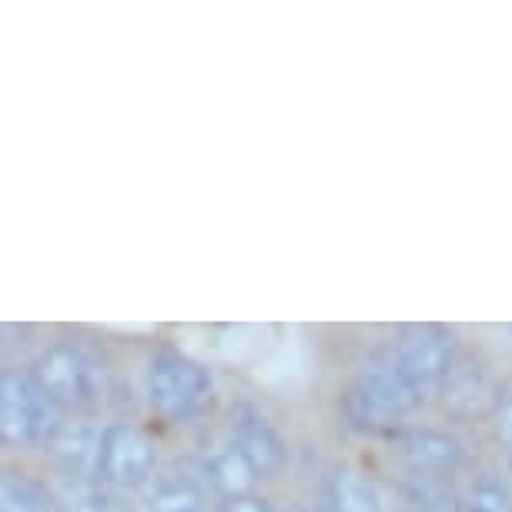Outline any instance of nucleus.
<instances>
[{"instance_id": "obj_1", "label": "nucleus", "mask_w": 512, "mask_h": 512, "mask_svg": "<svg viewBox=\"0 0 512 512\" xmlns=\"http://www.w3.org/2000/svg\"><path fill=\"white\" fill-rule=\"evenodd\" d=\"M31 375L57 409H88L104 392L98 359L74 342H57L37 355Z\"/></svg>"}, {"instance_id": "obj_2", "label": "nucleus", "mask_w": 512, "mask_h": 512, "mask_svg": "<svg viewBox=\"0 0 512 512\" xmlns=\"http://www.w3.org/2000/svg\"><path fill=\"white\" fill-rule=\"evenodd\" d=\"M57 425H61L57 405L47 399L34 375L7 369L0 379V436L7 446L27 449L41 446V442L47 446Z\"/></svg>"}, {"instance_id": "obj_3", "label": "nucleus", "mask_w": 512, "mask_h": 512, "mask_svg": "<svg viewBox=\"0 0 512 512\" xmlns=\"http://www.w3.org/2000/svg\"><path fill=\"white\" fill-rule=\"evenodd\" d=\"M211 375L205 365L181 352H158L148 369V399L151 409L168 422L191 419L208 402Z\"/></svg>"}, {"instance_id": "obj_4", "label": "nucleus", "mask_w": 512, "mask_h": 512, "mask_svg": "<svg viewBox=\"0 0 512 512\" xmlns=\"http://www.w3.org/2000/svg\"><path fill=\"white\" fill-rule=\"evenodd\" d=\"M395 359H399L402 372L409 375L415 392L422 399L442 392L452 372V338L446 328L432 322L402 325L399 342H395Z\"/></svg>"}, {"instance_id": "obj_5", "label": "nucleus", "mask_w": 512, "mask_h": 512, "mask_svg": "<svg viewBox=\"0 0 512 512\" xmlns=\"http://www.w3.org/2000/svg\"><path fill=\"white\" fill-rule=\"evenodd\" d=\"M154 469V442L144 429L128 422H114L104 429L101 482L108 486H144Z\"/></svg>"}, {"instance_id": "obj_6", "label": "nucleus", "mask_w": 512, "mask_h": 512, "mask_svg": "<svg viewBox=\"0 0 512 512\" xmlns=\"http://www.w3.org/2000/svg\"><path fill=\"white\" fill-rule=\"evenodd\" d=\"M47 456L54 466L71 479L94 482L101 479V456H104V432L91 422H61L54 436L47 439Z\"/></svg>"}, {"instance_id": "obj_7", "label": "nucleus", "mask_w": 512, "mask_h": 512, "mask_svg": "<svg viewBox=\"0 0 512 512\" xmlns=\"http://www.w3.org/2000/svg\"><path fill=\"white\" fill-rule=\"evenodd\" d=\"M355 392H359L372 409L389 415V419H399V415L412 412L415 405L422 402V395L415 392L409 375L402 372L399 359H389V355H375V359L365 362V369L359 372V382H355Z\"/></svg>"}, {"instance_id": "obj_8", "label": "nucleus", "mask_w": 512, "mask_h": 512, "mask_svg": "<svg viewBox=\"0 0 512 512\" xmlns=\"http://www.w3.org/2000/svg\"><path fill=\"white\" fill-rule=\"evenodd\" d=\"M395 452L412 462L415 472H449L462 462V442L439 429H405L392 436Z\"/></svg>"}, {"instance_id": "obj_9", "label": "nucleus", "mask_w": 512, "mask_h": 512, "mask_svg": "<svg viewBox=\"0 0 512 512\" xmlns=\"http://www.w3.org/2000/svg\"><path fill=\"white\" fill-rule=\"evenodd\" d=\"M235 449L245 456L251 472L262 479L275 476V472L285 466V456H288L282 436L255 412H241L235 419Z\"/></svg>"}, {"instance_id": "obj_10", "label": "nucleus", "mask_w": 512, "mask_h": 512, "mask_svg": "<svg viewBox=\"0 0 512 512\" xmlns=\"http://www.w3.org/2000/svg\"><path fill=\"white\" fill-rule=\"evenodd\" d=\"M328 509L332 512H385L379 489L362 472L338 469L328 482Z\"/></svg>"}, {"instance_id": "obj_11", "label": "nucleus", "mask_w": 512, "mask_h": 512, "mask_svg": "<svg viewBox=\"0 0 512 512\" xmlns=\"http://www.w3.org/2000/svg\"><path fill=\"white\" fill-rule=\"evenodd\" d=\"M151 512H201V492L188 476H151L144 482Z\"/></svg>"}, {"instance_id": "obj_12", "label": "nucleus", "mask_w": 512, "mask_h": 512, "mask_svg": "<svg viewBox=\"0 0 512 512\" xmlns=\"http://www.w3.org/2000/svg\"><path fill=\"white\" fill-rule=\"evenodd\" d=\"M0 512H54V502L41 482H34L17 469H4V479H0Z\"/></svg>"}, {"instance_id": "obj_13", "label": "nucleus", "mask_w": 512, "mask_h": 512, "mask_svg": "<svg viewBox=\"0 0 512 512\" xmlns=\"http://www.w3.org/2000/svg\"><path fill=\"white\" fill-rule=\"evenodd\" d=\"M61 512H131L128 502L98 482L71 479L61 489Z\"/></svg>"}, {"instance_id": "obj_14", "label": "nucleus", "mask_w": 512, "mask_h": 512, "mask_svg": "<svg viewBox=\"0 0 512 512\" xmlns=\"http://www.w3.org/2000/svg\"><path fill=\"white\" fill-rule=\"evenodd\" d=\"M205 472L211 476V482L225 492L228 499H235V496H248V489H251V482H255L258 476L251 472V466L245 462V456L231 446V449H225V452H218L215 459L208 462L205 466Z\"/></svg>"}, {"instance_id": "obj_15", "label": "nucleus", "mask_w": 512, "mask_h": 512, "mask_svg": "<svg viewBox=\"0 0 512 512\" xmlns=\"http://www.w3.org/2000/svg\"><path fill=\"white\" fill-rule=\"evenodd\" d=\"M412 499L429 512H459V499L446 482L429 472H419L412 482Z\"/></svg>"}, {"instance_id": "obj_16", "label": "nucleus", "mask_w": 512, "mask_h": 512, "mask_svg": "<svg viewBox=\"0 0 512 512\" xmlns=\"http://www.w3.org/2000/svg\"><path fill=\"white\" fill-rule=\"evenodd\" d=\"M472 512H512V492L496 476H482L472 486Z\"/></svg>"}, {"instance_id": "obj_17", "label": "nucleus", "mask_w": 512, "mask_h": 512, "mask_svg": "<svg viewBox=\"0 0 512 512\" xmlns=\"http://www.w3.org/2000/svg\"><path fill=\"white\" fill-rule=\"evenodd\" d=\"M342 409H345V419H349L355 429H362V432H382V429H389V425H392L389 415H382L379 409H372V405L365 402L355 389L345 395Z\"/></svg>"}, {"instance_id": "obj_18", "label": "nucleus", "mask_w": 512, "mask_h": 512, "mask_svg": "<svg viewBox=\"0 0 512 512\" xmlns=\"http://www.w3.org/2000/svg\"><path fill=\"white\" fill-rule=\"evenodd\" d=\"M496 432L512 452V392H502L496 399Z\"/></svg>"}, {"instance_id": "obj_19", "label": "nucleus", "mask_w": 512, "mask_h": 512, "mask_svg": "<svg viewBox=\"0 0 512 512\" xmlns=\"http://www.w3.org/2000/svg\"><path fill=\"white\" fill-rule=\"evenodd\" d=\"M221 512H272V509H268V502L258 496H235L221 506Z\"/></svg>"}, {"instance_id": "obj_20", "label": "nucleus", "mask_w": 512, "mask_h": 512, "mask_svg": "<svg viewBox=\"0 0 512 512\" xmlns=\"http://www.w3.org/2000/svg\"><path fill=\"white\" fill-rule=\"evenodd\" d=\"M285 512H305V509H298V506H292V509H285Z\"/></svg>"}, {"instance_id": "obj_21", "label": "nucleus", "mask_w": 512, "mask_h": 512, "mask_svg": "<svg viewBox=\"0 0 512 512\" xmlns=\"http://www.w3.org/2000/svg\"><path fill=\"white\" fill-rule=\"evenodd\" d=\"M322 512H332V509H328V506H325V509H322Z\"/></svg>"}]
</instances>
